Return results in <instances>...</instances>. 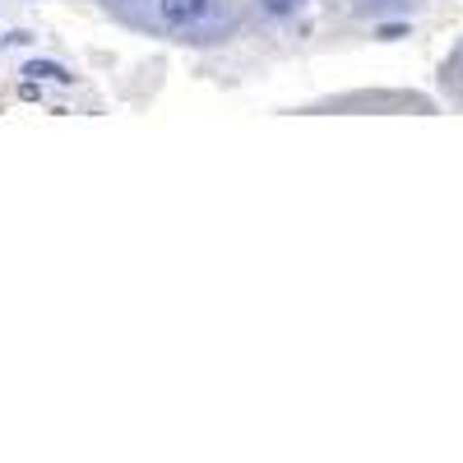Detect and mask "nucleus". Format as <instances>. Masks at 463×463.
<instances>
[{
  "label": "nucleus",
  "instance_id": "nucleus-1",
  "mask_svg": "<svg viewBox=\"0 0 463 463\" xmlns=\"http://www.w3.org/2000/svg\"><path fill=\"white\" fill-rule=\"evenodd\" d=\"M158 10H163L167 24L185 28V24H200V19L213 10V0H158Z\"/></svg>",
  "mask_w": 463,
  "mask_h": 463
},
{
  "label": "nucleus",
  "instance_id": "nucleus-3",
  "mask_svg": "<svg viewBox=\"0 0 463 463\" xmlns=\"http://www.w3.org/2000/svg\"><path fill=\"white\" fill-rule=\"evenodd\" d=\"M264 10H269V14H292L297 0H264Z\"/></svg>",
  "mask_w": 463,
  "mask_h": 463
},
{
  "label": "nucleus",
  "instance_id": "nucleus-2",
  "mask_svg": "<svg viewBox=\"0 0 463 463\" xmlns=\"http://www.w3.org/2000/svg\"><path fill=\"white\" fill-rule=\"evenodd\" d=\"M24 74H33V80H47V84H61V80H70V74L61 70V65H52V61H28V70Z\"/></svg>",
  "mask_w": 463,
  "mask_h": 463
}]
</instances>
